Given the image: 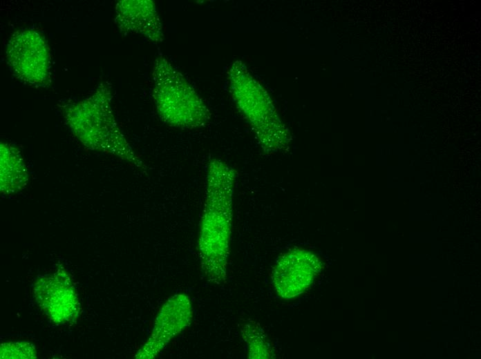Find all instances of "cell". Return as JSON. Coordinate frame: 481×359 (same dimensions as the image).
I'll use <instances>...</instances> for the list:
<instances>
[{
    "label": "cell",
    "mask_w": 481,
    "mask_h": 359,
    "mask_svg": "<svg viewBox=\"0 0 481 359\" xmlns=\"http://www.w3.org/2000/svg\"><path fill=\"white\" fill-rule=\"evenodd\" d=\"M243 337L249 348V358H270V345L261 330L254 322L246 323L242 329Z\"/></svg>",
    "instance_id": "9"
},
{
    "label": "cell",
    "mask_w": 481,
    "mask_h": 359,
    "mask_svg": "<svg viewBox=\"0 0 481 359\" xmlns=\"http://www.w3.org/2000/svg\"><path fill=\"white\" fill-rule=\"evenodd\" d=\"M111 100V87L102 82L90 97L64 106L66 119L74 134L88 148L111 153L144 168L143 162L134 153L115 121Z\"/></svg>",
    "instance_id": "2"
},
{
    "label": "cell",
    "mask_w": 481,
    "mask_h": 359,
    "mask_svg": "<svg viewBox=\"0 0 481 359\" xmlns=\"http://www.w3.org/2000/svg\"><path fill=\"white\" fill-rule=\"evenodd\" d=\"M236 177V171L225 162L209 160L198 251L204 276L216 284L226 280Z\"/></svg>",
    "instance_id": "1"
},
{
    "label": "cell",
    "mask_w": 481,
    "mask_h": 359,
    "mask_svg": "<svg viewBox=\"0 0 481 359\" xmlns=\"http://www.w3.org/2000/svg\"><path fill=\"white\" fill-rule=\"evenodd\" d=\"M6 53L8 64L17 78L35 87L50 84V51L40 32L35 30L15 32L8 41Z\"/></svg>",
    "instance_id": "5"
},
{
    "label": "cell",
    "mask_w": 481,
    "mask_h": 359,
    "mask_svg": "<svg viewBox=\"0 0 481 359\" xmlns=\"http://www.w3.org/2000/svg\"><path fill=\"white\" fill-rule=\"evenodd\" d=\"M321 269V262L312 252L295 249L280 256L274 266L272 281L275 290L283 299L303 293Z\"/></svg>",
    "instance_id": "6"
},
{
    "label": "cell",
    "mask_w": 481,
    "mask_h": 359,
    "mask_svg": "<svg viewBox=\"0 0 481 359\" xmlns=\"http://www.w3.org/2000/svg\"><path fill=\"white\" fill-rule=\"evenodd\" d=\"M115 13V23L121 32L137 34L157 43L163 41V28L153 1L122 0L116 3Z\"/></svg>",
    "instance_id": "8"
},
{
    "label": "cell",
    "mask_w": 481,
    "mask_h": 359,
    "mask_svg": "<svg viewBox=\"0 0 481 359\" xmlns=\"http://www.w3.org/2000/svg\"><path fill=\"white\" fill-rule=\"evenodd\" d=\"M153 98L160 119L182 129L206 126L210 110L185 76L164 56L158 57L153 68Z\"/></svg>",
    "instance_id": "3"
},
{
    "label": "cell",
    "mask_w": 481,
    "mask_h": 359,
    "mask_svg": "<svg viewBox=\"0 0 481 359\" xmlns=\"http://www.w3.org/2000/svg\"><path fill=\"white\" fill-rule=\"evenodd\" d=\"M192 318L193 309L187 295L178 293L170 297L156 318L149 340L136 357H155L175 336L191 324Z\"/></svg>",
    "instance_id": "7"
},
{
    "label": "cell",
    "mask_w": 481,
    "mask_h": 359,
    "mask_svg": "<svg viewBox=\"0 0 481 359\" xmlns=\"http://www.w3.org/2000/svg\"><path fill=\"white\" fill-rule=\"evenodd\" d=\"M228 75L235 101L263 150L273 151L285 146L290 140L289 132L276 114L267 93L245 64L234 61Z\"/></svg>",
    "instance_id": "4"
}]
</instances>
